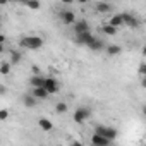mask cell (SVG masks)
<instances>
[{
  "instance_id": "cell-26",
  "label": "cell",
  "mask_w": 146,
  "mask_h": 146,
  "mask_svg": "<svg viewBox=\"0 0 146 146\" xmlns=\"http://www.w3.org/2000/svg\"><path fill=\"white\" fill-rule=\"evenodd\" d=\"M5 91H7V88H5V86H4V84H0V95H4V93H5Z\"/></svg>"
},
{
  "instance_id": "cell-27",
  "label": "cell",
  "mask_w": 146,
  "mask_h": 146,
  "mask_svg": "<svg viewBox=\"0 0 146 146\" xmlns=\"http://www.w3.org/2000/svg\"><path fill=\"white\" fill-rule=\"evenodd\" d=\"M9 2H12V0H0V5H7Z\"/></svg>"
},
{
  "instance_id": "cell-15",
  "label": "cell",
  "mask_w": 146,
  "mask_h": 146,
  "mask_svg": "<svg viewBox=\"0 0 146 146\" xmlns=\"http://www.w3.org/2000/svg\"><path fill=\"white\" fill-rule=\"evenodd\" d=\"M9 53H11V64L12 65H16V64H19L21 62V58H23V53L21 52H17V50H9Z\"/></svg>"
},
{
  "instance_id": "cell-4",
  "label": "cell",
  "mask_w": 146,
  "mask_h": 146,
  "mask_svg": "<svg viewBox=\"0 0 146 146\" xmlns=\"http://www.w3.org/2000/svg\"><path fill=\"white\" fill-rule=\"evenodd\" d=\"M43 88L48 91V95H57V93L60 91V84L57 83V79H55V78H45Z\"/></svg>"
},
{
  "instance_id": "cell-23",
  "label": "cell",
  "mask_w": 146,
  "mask_h": 146,
  "mask_svg": "<svg viewBox=\"0 0 146 146\" xmlns=\"http://www.w3.org/2000/svg\"><path fill=\"white\" fill-rule=\"evenodd\" d=\"M9 115H11V112H9L7 108H2V110H0V122L7 120V119H9Z\"/></svg>"
},
{
  "instance_id": "cell-1",
  "label": "cell",
  "mask_w": 146,
  "mask_h": 146,
  "mask_svg": "<svg viewBox=\"0 0 146 146\" xmlns=\"http://www.w3.org/2000/svg\"><path fill=\"white\" fill-rule=\"evenodd\" d=\"M19 45L26 50H40L43 46V38L41 36H23L19 40Z\"/></svg>"
},
{
  "instance_id": "cell-7",
  "label": "cell",
  "mask_w": 146,
  "mask_h": 146,
  "mask_svg": "<svg viewBox=\"0 0 146 146\" xmlns=\"http://www.w3.org/2000/svg\"><path fill=\"white\" fill-rule=\"evenodd\" d=\"M95 36L91 35V31H84V33H76V41L78 45H88Z\"/></svg>"
},
{
  "instance_id": "cell-31",
  "label": "cell",
  "mask_w": 146,
  "mask_h": 146,
  "mask_svg": "<svg viewBox=\"0 0 146 146\" xmlns=\"http://www.w3.org/2000/svg\"><path fill=\"white\" fill-rule=\"evenodd\" d=\"M0 53H4V43H0Z\"/></svg>"
},
{
  "instance_id": "cell-8",
  "label": "cell",
  "mask_w": 146,
  "mask_h": 146,
  "mask_svg": "<svg viewBox=\"0 0 146 146\" xmlns=\"http://www.w3.org/2000/svg\"><path fill=\"white\" fill-rule=\"evenodd\" d=\"M110 143H112V141H110L108 137L102 136V134L93 132V136H91V144H96V146H108Z\"/></svg>"
},
{
  "instance_id": "cell-25",
  "label": "cell",
  "mask_w": 146,
  "mask_h": 146,
  "mask_svg": "<svg viewBox=\"0 0 146 146\" xmlns=\"http://www.w3.org/2000/svg\"><path fill=\"white\" fill-rule=\"evenodd\" d=\"M31 70H33V74H40V69H38L36 65H33V67H31Z\"/></svg>"
},
{
  "instance_id": "cell-9",
  "label": "cell",
  "mask_w": 146,
  "mask_h": 146,
  "mask_svg": "<svg viewBox=\"0 0 146 146\" xmlns=\"http://www.w3.org/2000/svg\"><path fill=\"white\" fill-rule=\"evenodd\" d=\"M90 50H93V52H102V50H105V43H103V40H100V38H93L88 45H86Z\"/></svg>"
},
{
  "instance_id": "cell-14",
  "label": "cell",
  "mask_w": 146,
  "mask_h": 146,
  "mask_svg": "<svg viewBox=\"0 0 146 146\" xmlns=\"http://www.w3.org/2000/svg\"><path fill=\"white\" fill-rule=\"evenodd\" d=\"M43 83H45V78H43V76H40V74H33V78L29 79V84H31L33 88L43 86Z\"/></svg>"
},
{
  "instance_id": "cell-18",
  "label": "cell",
  "mask_w": 146,
  "mask_h": 146,
  "mask_svg": "<svg viewBox=\"0 0 146 146\" xmlns=\"http://www.w3.org/2000/svg\"><path fill=\"white\" fill-rule=\"evenodd\" d=\"M102 31H103L107 36H113V35H117L119 28H113L112 24H108V23H107V24H103V26H102Z\"/></svg>"
},
{
  "instance_id": "cell-20",
  "label": "cell",
  "mask_w": 146,
  "mask_h": 146,
  "mask_svg": "<svg viewBox=\"0 0 146 146\" xmlns=\"http://www.w3.org/2000/svg\"><path fill=\"white\" fill-rule=\"evenodd\" d=\"M11 69H12L11 62H0V74H2V76H9Z\"/></svg>"
},
{
  "instance_id": "cell-21",
  "label": "cell",
  "mask_w": 146,
  "mask_h": 146,
  "mask_svg": "<svg viewBox=\"0 0 146 146\" xmlns=\"http://www.w3.org/2000/svg\"><path fill=\"white\" fill-rule=\"evenodd\" d=\"M108 24H112L113 28H120V26L124 24V21H122V16H120V14H115V16H112V17H110V21H108Z\"/></svg>"
},
{
  "instance_id": "cell-13",
  "label": "cell",
  "mask_w": 146,
  "mask_h": 146,
  "mask_svg": "<svg viewBox=\"0 0 146 146\" xmlns=\"http://www.w3.org/2000/svg\"><path fill=\"white\" fill-rule=\"evenodd\" d=\"M36 98L31 95V93H26L24 96H23V105L24 107H28V108H33V107H36Z\"/></svg>"
},
{
  "instance_id": "cell-29",
  "label": "cell",
  "mask_w": 146,
  "mask_h": 146,
  "mask_svg": "<svg viewBox=\"0 0 146 146\" xmlns=\"http://www.w3.org/2000/svg\"><path fill=\"white\" fill-rule=\"evenodd\" d=\"M90 0H78V4H88Z\"/></svg>"
},
{
  "instance_id": "cell-11",
  "label": "cell",
  "mask_w": 146,
  "mask_h": 146,
  "mask_svg": "<svg viewBox=\"0 0 146 146\" xmlns=\"http://www.w3.org/2000/svg\"><path fill=\"white\" fill-rule=\"evenodd\" d=\"M38 127H40L43 132H50V131L53 129V124H52L50 119H46V117H40V119H38Z\"/></svg>"
},
{
  "instance_id": "cell-17",
  "label": "cell",
  "mask_w": 146,
  "mask_h": 146,
  "mask_svg": "<svg viewBox=\"0 0 146 146\" xmlns=\"http://www.w3.org/2000/svg\"><path fill=\"white\" fill-rule=\"evenodd\" d=\"M110 11H112V5H110V4H107V2L96 4V12H98V14H107V12H110Z\"/></svg>"
},
{
  "instance_id": "cell-12",
  "label": "cell",
  "mask_w": 146,
  "mask_h": 146,
  "mask_svg": "<svg viewBox=\"0 0 146 146\" xmlns=\"http://www.w3.org/2000/svg\"><path fill=\"white\" fill-rule=\"evenodd\" d=\"M31 95L36 98V100H45V98H48V91L43 88V86H38V88H33V91H31Z\"/></svg>"
},
{
  "instance_id": "cell-6",
  "label": "cell",
  "mask_w": 146,
  "mask_h": 146,
  "mask_svg": "<svg viewBox=\"0 0 146 146\" xmlns=\"http://www.w3.org/2000/svg\"><path fill=\"white\" fill-rule=\"evenodd\" d=\"M60 21H62L65 26H70V24H74L76 16H74V12H72V11H62V12H60Z\"/></svg>"
},
{
  "instance_id": "cell-22",
  "label": "cell",
  "mask_w": 146,
  "mask_h": 146,
  "mask_svg": "<svg viewBox=\"0 0 146 146\" xmlns=\"http://www.w3.org/2000/svg\"><path fill=\"white\" fill-rule=\"evenodd\" d=\"M67 108H69V107H67L65 102H58V103L55 105V112H57V113H65Z\"/></svg>"
},
{
  "instance_id": "cell-5",
  "label": "cell",
  "mask_w": 146,
  "mask_h": 146,
  "mask_svg": "<svg viewBox=\"0 0 146 146\" xmlns=\"http://www.w3.org/2000/svg\"><path fill=\"white\" fill-rule=\"evenodd\" d=\"M122 16V21H124V24L125 26H129V28H139L141 26V21L136 17V16H132V14H120Z\"/></svg>"
},
{
  "instance_id": "cell-3",
  "label": "cell",
  "mask_w": 146,
  "mask_h": 146,
  "mask_svg": "<svg viewBox=\"0 0 146 146\" xmlns=\"http://www.w3.org/2000/svg\"><path fill=\"white\" fill-rule=\"evenodd\" d=\"M90 117H91V110L86 108V107H79V108H76V112H74V122H76V124H84Z\"/></svg>"
},
{
  "instance_id": "cell-19",
  "label": "cell",
  "mask_w": 146,
  "mask_h": 146,
  "mask_svg": "<svg viewBox=\"0 0 146 146\" xmlns=\"http://www.w3.org/2000/svg\"><path fill=\"white\" fill-rule=\"evenodd\" d=\"M105 52H107L108 55H112V57H115V55H120V52H122V48H120L119 45H108V46H105Z\"/></svg>"
},
{
  "instance_id": "cell-24",
  "label": "cell",
  "mask_w": 146,
  "mask_h": 146,
  "mask_svg": "<svg viewBox=\"0 0 146 146\" xmlns=\"http://www.w3.org/2000/svg\"><path fill=\"white\" fill-rule=\"evenodd\" d=\"M144 72H146V64L139 65V78H144Z\"/></svg>"
},
{
  "instance_id": "cell-2",
  "label": "cell",
  "mask_w": 146,
  "mask_h": 146,
  "mask_svg": "<svg viewBox=\"0 0 146 146\" xmlns=\"http://www.w3.org/2000/svg\"><path fill=\"white\" fill-rule=\"evenodd\" d=\"M95 132H96V134H102V136H105V137H108L110 141H113V139L119 136V131H117L115 127H108V125H96V127H95Z\"/></svg>"
},
{
  "instance_id": "cell-30",
  "label": "cell",
  "mask_w": 146,
  "mask_h": 146,
  "mask_svg": "<svg viewBox=\"0 0 146 146\" xmlns=\"http://www.w3.org/2000/svg\"><path fill=\"white\" fill-rule=\"evenodd\" d=\"M62 4H67L69 5V4H72V0H62Z\"/></svg>"
},
{
  "instance_id": "cell-16",
  "label": "cell",
  "mask_w": 146,
  "mask_h": 146,
  "mask_svg": "<svg viewBox=\"0 0 146 146\" xmlns=\"http://www.w3.org/2000/svg\"><path fill=\"white\" fill-rule=\"evenodd\" d=\"M21 4H24V5H26V7H29L31 11H38V9L41 7L40 0H21Z\"/></svg>"
},
{
  "instance_id": "cell-28",
  "label": "cell",
  "mask_w": 146,
  "mask_h": 146,
  "mask_svg": "<svg viewBox=\"0 0 146 146\" xmlns=\"http://www.w3.org/2000/svg\"><path fill=\"white\" fill-rule=\"evenodd\" d=\"M5 41V35H0V43H4Z\"/></svg>"
},
{
  "instance_id": "cell-32",
  "label": "cell",
  "mask_w": 146,
  "mask_h": 146,
  "mask_svg": "<svg viewBox=\"0 0 146 146\" xmlns=\"http://www.w3.org/2000/svg\"><path fill=\"white\" fill-rule=\"evenodd\" d=\"M0 24H2V17H0Z\"/></svg>"
},
{
  "instance_id": "cell-10",
  "label": "cell",
  "mask_w": 146,
  "mask_h": 146,
  "mask_svg": "<svg viewBox=\"0 0 146 146\" xmlns=\"http://www.w3.org/2000/svg\"><path fill=\"white\" fill-rule=\"evenodd\" d=\"M74 33H84V31H90V24H88V21L86 19H78V21H74Z\"/></svg>"
}]
</instances>
